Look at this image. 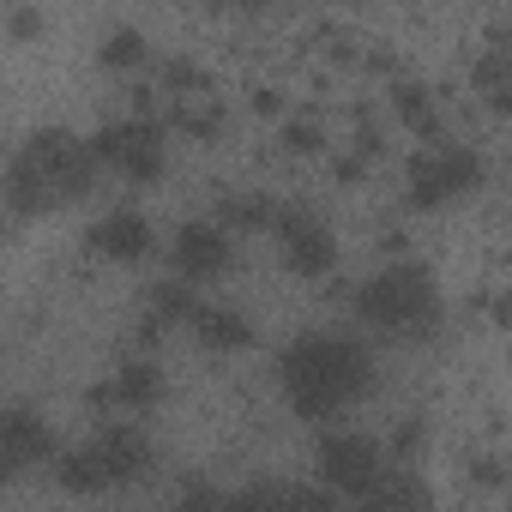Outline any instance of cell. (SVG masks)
<instances>
[{
  "mask_svg": "<svg viewBox=\"0 0 512 512\" xmlns=\"http://www.w3.org/2000/svg\"><path fill=\"white\" fill-rule=\"evenodd\" d=\"M470 482H476V488H512V464L494 458V452H488V458H470Z\"/></svg>",
  "mask_w": 512,
  "mask_h": 512,
  "instance_id": "7402d4cb",
  "label": "cell"
},
{
  "mask_svg": "<svg viewBox=\"0 0 512 512\" xmlns=\"http://www.w3.org/2000/svg\"><path fill=\"white\" fill-rule=\"evenodd\" d=\"M91 175H97L91 139H73L67 127H43L7 163V205H13V217H31L43 205L85 199L91 193Z\"/></svg>",
  "mask_w": 512,
  "mask_h": 512,
  "instance_id": "6da1fadb",
  "label": "cell"
},
{
  "mask_svg": "<svg viewBox=\"0 0 512 512\" xmlns=\"http://www.w3.org/2000/svg\"><path fill=\"white\" fill-rule=\"evenodd\" d=\"M380 446L362 440V434H326L320 440V482L332 494H368L380 482Z\"/></svg>",
  "mask_w": 512,
  "mask_h": 512,
  "instance_id": "8992f818",
  "label": "cell"
},
{
  "mask_svg": "<svg viewBox=\"0 0 512 512\" xmlns=\"http://www.w3.org/2000/svg\"><path fill=\"white\" fill-rule=\"evenodd\" d=\"M175 127H187V133L211 139V133L223 127V109H217L211 97H199V103H181V109H175Z\"/></svg>",
  "mask_w": 512,
  "mask_h": 512,
  "instance_id": "d6986e66",
  "label": "cell"
},
{
  "mask_svg": "<svg viewBox=\"0 0 512 512\" xmlns=\"http://www.w3.org/2000/svg\"><path fill=\"white\" fill-rule=\"evenodd\" d=\"M482 181V157L476 151H464V145H428V151H416L410 157V199L416 205H446V199H458V193H470Z\"/></svg>",
  "mask_w": 512,
  "mask_h": 512,
  "instance_id": "277c9868",
  "label": "cell"
},
{
  "mask_svg": "<svg viewBox=\"0 0 512 512\" xmlns=\"http://www.w3.org/2000/svg\"><path fill=\"white\" fill-rule=\"evenodd\" d=\"M278 235H284V266L302 272V278H326L332 260H338V241L326 235V223L314 211H284L278 217Z\"/></svg>",
  "mask_w": 512,
  "mask_h": 512,
  "instance_id": "52a82bcc",
  "label": "cell"
},
{
  "mask_svg": "<svg viewBox=\"0 0 512 512\" xmlns=\"http://www.w3.org/2000/svg\"><path fill=\"white\" fill-rule=\"evenodd\" d=\"M362 512H434V506H428V494H422V482L410 470H386L362 494Z\"/></svg>",
  "mask_w": 512,
  "mask_h": 512,
  "instance_id": "4fadbf2b",
  "label": "cell"
},
{
  "mask_svg": "<svg viewBox=\"0 0 512 512\" xmlns=\"http://www.w3.org/2000/svg\"><path fill=\"white\" fill-rule=\"evenodd\" d=\"M356 308H362V320H368L374 332L416 338V332H428V320H434V284H428L422 266L404 260V266H386L380 278H368L362 296H356Z\"/></svg>",
  "mask_w": 512,
  "mask_h": 512,
  "instance_id": "3957f363",
  "label": "cell"
},
{
  "mask_svg": "<svg viewBox=\"0 0 512 512\" xmlns=\"http://www.w3.org/2000/svg\"><path fill=\"white\" fill-rule=\"evenodd\" d=\"M193 314H199V302H193L187 284H157L151 290V320H187L193 326Z\"/></svg>",
  "mask_w": 512,
  "mask_h": 512,
  "instance_id": "e0dca14e",
  "label": "cell"
},
{
  "mask_svg": "<svg viewBox=\"0 0 512 512\" xmlns=\"http://www.w3.org/2000/svg\"><path fill=\"white\" fill-rule=\"evenodd\" d=\"M392 109H398L422 139H434V145H440V115H434V97H428V85H422V79H398V85H392Z\"/></svg>",
  "mask_w": 512,
  "mask_h": 512,
  "instance_id": "9a60e30c",
  "label": "cell"
},
{
  "mask_svg": "<svg viewBox=\"0 0 512 512\" xmlns=\"http://www.w3.org/2000/svg\"><path fill=\"white\" fill-rule=\"evenodd\" d=\"M91 247H97V253H109V260H145V247H151V223H145V211L121 205V211L97 217Z\"/></svg>",
  "mask_w": 512,
  "mask_h": 512,
  "instance_id": "8fae6325",
  "label": "cell"
},
{
  "mask_svg": "<svg viewBox=\"0 0 512 512\" xmlns=\"http://www.w3.org/2000/svg\"><path fill=\"white\" fill-rule=\"evenodd\" d=\"M494 320H500V326H512V290H506V296H494Z\"/></svg>",
  "mask_w": 512,
  "mask_h": 512,
  "instance_id": "f1b7e54d",
  "label": "cell"
},
{
  "mask_svg": "<svg viewBox=\"0 0 512 512\" xmlns=\"http://www.w3.org/2000/svg\"><path fill=\"white\" fill-rule=\"evenodd\" d=\"M157 392H163L157 362H127L109 386H91V404H151Z\"/></svg>",
  "mask_w": 512,
  "mask_h": 512,
  "instance_id": "7c38bea8",
  "label": "cell"
},
{
  "mask_svg": "<svg viewBox=\"0 0 512 512\" xmlns=\"http://www.w3.org/2000/svg\"><path fill=\"white\" fill-rule=\"evenodd\" d=\"M416 446H422V422H416V416H404V422L392 428V452H398V458H410Z\"/></svg>",
  "mask_w": 512,
  "mask_h": 512,
  "instance_id": "cb8c5ba5",
  "label": "cell"
},
{
  "mask_svg": "<svg viewBox=\"0 0 512 512\" xmlns=\"http://www.w3.org/2000/svg\"><path fill=\"white\" fill-rule=\"evenodd\" d=\"M37 25H43V19H37V7H7V31H13V37H31Z\"/></svg>",
  "mask_w": 512,
  "mask_h": 512,
  "instance_id": "484cf974",
  "label": "cell"
},
{
  "mask_svg": "<svg viewBox=\"0 0 512 512\" xmlns=\"http://www.w3.org/2000/svg\"><path fill=\"white\" fill-rule=\"evenodd\" d=\"M488 103H494V109H500V115H512V85H500V91H494V97H488Z\"/></svg>",
  "mask_w": 512,
  "mask_h": 512,
  "instance_id": "f546056e",
  "label": "cell"
},
{
  "mask_svg": "<svg viewBox=\"0 0 512 512\" xmlns=\"http://www.w3.org/2000/svg\"><path fill=\"white\" fill-rule=\"evenodd\" d=\"M193 338L205 350H235V344H253V326L235 308H199L193 314Z\"/></svg>",
  "mask_w": 512,
  "mask_h": 512,
  "instance_id": "5bb4252c",
  "label": "cell"
},
{
  "mask_svg": "<svg viewBox=\"0 0 512 512\" xmlns=\"http://www.w3.org/2000/svg\"><path fill=\"white\" fill-rule=\"evenodd\" d=\"M97 61H103V67H145V61H151V37L133 31V25H115V31L103 37Z\"/></svg>",
  "mask_w": 512,
  "mask_h": 512,
  "instance_id": "2e32d148",
  "label": "cell"
},
{
  "mask_svg": "<svg viewBox=\"0 0 512 512\" xmlns=\"http://www.w3.org/2000/svg\"><path fill=\"white\" fill-rule=\"evenodd\" d=\"M284 145H290V151H302V157H308V151H320V145H326L320 115H290V121H284Z\"/></svg>",
  "mask_w": 512,
  "mask_h": 512,
  "instance_id": "44dd1931",
  "label": "cell"
},
{
  "mask_svg": "<svg viewBox=\"0 0 512 512\" xmlns=\"http://www.w3.org/2000/svg\"><path fill=\"white\" fill-rule=\"evenodd\" d=\"M163 85L169 91H205V73L193 61H163Z\"/></svg>",
  "mask_w": 512,
  "mask_h": 512,
  "instance_id": "603a6c76",
  "label": "cell"
},
{
  "mask_svg": "<svg viewBox=\"0 0 512 512\" xmlns=\"http://www.w3.org/2000/svg\"><path fill=\"white\" fill-rule=\"evenodd\" d=\"M253 109H260V115H278V109H284V97H278L272 85H260V91H253Z\"/></svg>",
  "mask_w": 512,
  "mask_h": 512,
  "instance_id": "83f0119b",
  "label": "cell"
},
{
  "mask_svg": "<svg viewBox=\"0 0 512 512\" xmlns=\"http://www.w3.org/2000/svg\"><path fill=\"white\" fill-rule=\"evenodd\" d=\"M43 458H49V428L31 410H7V416H0V470L19 476V470H31Z\"/></svg>",
  "mask_w": 512,
  "mask_h": 512,
  "instance_id": "30bf717a",
  "label": "cell"
},
{
  "mask_svg": "<svg viewBox=\"0 0 512 512\" xmlns=\"http://www.w3.org/2000/svg\"><path fill=\"white\" fill-rule=\"evenodd\" d=\"M223 223H241V229H260V223H272V205H266L260 193H235V199L223 205Z\"/></svg>",
  "mask_w": 512,
  "mask_h": 512,
  "instance_id": "ffe728a7",
  "label": "cell"
},
{
  "mask_svg": "<svg viewBox=\"0 0 512 512\" xmlns=\"http://www.w3.org/2000/svg\"><path fill=\"white\" fill-rule=\"evenodd\" d=\"M91 151H97V163H115V169H121V175H133V181H151V175L163 169V127L133 115V121L97 127Z\"/></svg>",
  "mask_w": 512,
  "mask_h": 512,
  "instance_id": "5b68a950",
  "label": "cell"
},
{
  "mask_svg": "<svg viewBox=\"0 0 512 512\" xmlns=\"http://www.w3.org/2000/svg\"><path fill=\"white\" fill-rule=\"evenodd\" d=\"M91 458H97V470H103V488H115V482H133L139 470H151V440H145L139 428L115 422V428H103V434L91 440Z\"/></svg>",
  "mask_w": 512,
  "mask_h": 512,
  "instance_id": "ba28073f",
  "label": "cell"
},
{
  "mask_svg": "<svg viewBox=\"0 0 512 512\" xmlns=\"http://www.w3.org/2000/svg\"><path fill=\"white\" fill-rule=\"evenodd\" d=\"M488 49L512 55V19H494V25H488Z\"/></svg>",
  "mask_w": 512,
  "mask_h": 512,
  "instance_id": "4316f807",
  "label": "cell"
},
{
  "mask_svg": "<svg viewBox=\"0 0 512 512\" xmlns=\"http://www.w3.org/2000/svg\"><path fill=\"white\" fill-rule=\"evenodd\" d=\"M175 266H181V278H193V284L223 278V272H229V235H223L217 223H181V235H175Z\"/></svg>",
  "mask_w": 512,
  "mask_h": 512,
  "instance_id": "9c48e42d",
  "label": "cell"
},
{
  "mask_svg": "<svg viewBox=\"0 0 512 512\" xmlns=\"http://www.w3.org/2000/svg\"><path fill=\"white\" fill-rule=\"evenodd\" d=\"M217 506H223V500H217V494H211L205 482H193V488H187V494L175 500V512H217Z\"/></svg>",
  "mask_w": 512,
  "mask_h": 512,
  "instance_id": "d4e9b609",
  "label": "cell"
},
{
  "mask_svg": "<svg viewBox=\"0 0 512 512\" xmlns=\"http://www.w3.org/2000/svg\"><path fill=\"white\" fill-rule=\"evenodd\" d=\"M278 374H284V398L302 416H332L368 386V350L350 344V338H320L314 332L296 350H284Z\"/></svg>",
  "mask_w": 512,
  "mask_h": 512,
  "instance_id": "7a4b0ae2",
  "label": "cell"
},
{
  "mask_svg": "<svg viewBox=\"0 0 512 512\" xmlns=\"http://www.w3.org/2000/svg\"><path fill=\"white\" fill-rule=\"evenodd\" d=\"M470 79H476V85L494 97L500 85H512V55H500V49H482V55H476V67H470Z\"/></svg>",
  "mask_w": 512,
  "mask_h": 512,
  "instance_id": "ac0fdd59",
  "label": "cell"
}]
</instances>
